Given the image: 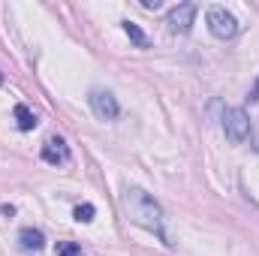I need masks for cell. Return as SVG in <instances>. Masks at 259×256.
Returning a JSON list of instances; mask_svg holds the SVG:
<instances>
[{
	"instance_id": "obj_1",
	"label": "cell",
	"mask_w": 259,
	"mask_h": 256,
	"mask_svg": "<svg viewBox=\"0 0 259 256\" xmlns=\"http://www.w3.org/2000/svg\"><path fill=\"white\" fill-rule=\"evenodd\" d=\"M124 211H127V217L133 223H139L142 229L154 232L163 244H169V235H166V226H163V208H160L145 190L130 187V190L124 193Z\"/></svg>"
},
{
	"instance_id": "obj_2",
	"label": "cell",
	"mask_w": 259,
	"mask_h": 256,
	"mask_svg": "<svg viewBox=\"0 0 259 256\" xmlns=\"http://www.w3.org/2000/svg\"><path fill=\"white\" fill-rule=\"evenodd\" d=\"M208 30L217 36V39H232L238 33V18L226 9V6H211L208 9Z\"/></svg>"
},
{
	"instance_id": "obj_3",
	"label": "cell",
	"mask_w": 259,
	"mask_h": 256,
	"mask_svg": "<svg viewBox=\"0 0 259 256\" xmlns=\"http://www.w3.org/2000/svg\"><path fill=\"white\" fill-rule=\"evenodd\" d=\"M223 133H226V139L229 142H244L247 136H250V118H247V112L244 109H238V106H232V109H223Z\"/></svg>"
},
{
	"instance_id": "obj_4",
	"label": "cell",
	"mask_w": 259,
	"mask_h": 256,
	"mask_svg": "<svg viewBox=\"0 0 259 256\" xmlns=\"http://www.w3.org/2000/svg\"><path fill=\"white\" fill-rule=\"evenodd\" d=\"M88 103H91V109H94V115L100 118V121H115L118 115H121V106H118V100L109 94V91H91V97H88Z\"/></svg>"
},
{
	"instance_id": "obj_5",
	"label": "cell",
	"mask_w": 259,
	"mask_h": 256,
	"mask_svg": "<svg viewBox=\"0 0 259 256\" xmlns=\"http://www.w3.org/2000/svg\"><path fill=\"white\" fill-rule=\"evenodd\" d=\"M193 21H196V3H181V6H175V9L169 12V18H166V24H169L172 33H190Z\"/></svg>"
},
{
	"instance_id": "obj_6",
	"label": "cell",
	"mask_w": 259,
	"mask_h": 256,
	"mask_svg": "<svg viewBox=\"0 0 259 256\" xmlns=\"http://www.w3.org/2000/svg\"><path fill=\"white\" fill-rule=\"evenodd\" d=\"M18 247L27 250V253H39V250L46 247V235H42L39 229H33V226H24V229L18 232Z\"/></svg>"
},
{
	"instance_id": "obj_7",
	"label": "cell",
	"mask_w": 259,
	"mask_h": 256,
	"mask_svg": "<svg viewBox=\"0 0 259 256\" xmlns=\"http://www.w3.org/2000/svg\"><path fill=\"white\" fill-rule=\"evenodd\" d=\"M42 160L46 163H66L69 160V148H66L64 139H49L46 145H42Z\"/></svg>"
},
{
	"instance_id": "obj_8",
	"label": "cell",
	"mask_w": 259,
	"mask_h": 256,
	"mask_svg": "<svg viewBox=\"0 0 259 256\" xmlns=\"http://www.w3.org/2000/svg\"><path fill=\"white\" fill-rule=\"evenodd\" d=\"M12 115H15V127H18V130H24V133H27V130L36 127V115H33V112H30L24 103H18Z\"/></svg>"
},
{
	"instance_id": "obj_9",
	"label": "cell",
	"mask_w": 259,
	"mask_h": 256,
	"mask_svg": "<svg viewBox=\"0 0 259 256\" xmlns=\"http://www.w3.org/2000/svg\"><path fill=\"white\" fill-rule=\"evenodd\" d=\"M124 30H127V36L139 46V49H148V36L139 30V24H133V21H124Z\"/></svg>"
},
{
	"instance_id": "obj_10",
	"label": "cell",
	"mask_w": 259,
	"mask_h": 256,
	"mask_svg": "<svg viewBox=\"0 0 259 256\" xmlns=\"http://www.w3.org/2000/svg\"><path fill=\"white\" fill-rule=\"evenodd\" d=\"M72 214H75V220H78V223H91V220H94V205H91V202H84V205H78Z\"/></svg>"
},
{
	"instance_id": "obj_11",
	"label": "cell",
	"mask_w": 259,
	"mask_h": 256,
	"mask_svg": "<svg viewBox=\"0 0 259 256\" xmlns=\"http://www.w3.org/2000/svg\"><path fill=\"white\" fill-rule=\"evenodd\" d=\"M58 256H84V253H81V247H78V244L64 241V244H58Z\"/></svg>"
},
{
	"instance_id": "obj_12",
	"label": "cell",
	"mask_w": 259,
	"mask_h": 256,
	"mask_svg": "<svg viewBox=\"0 0 259 256\" xmlns=\"http://www.w3.org/2000/svg\"><path fill=\"white\" fill-rule=\"evenodd\" d=\"M247 100H250V103H259V78L253 81V88H250V94H247Z\"/></svg>"
},
{
	"instance_id": "obj_13",
	"label": "cell",
	"mask_w": 259,
	"mask_h": 256,
	"mask_svg": "<svg viewBox=\"0 0 259 256\" xmlns=\"http://www.w3.org/2000/svg\"><path fill=\"white\" fill-rule=\"evenodd\" d=\"M145 9H160V0H142Z\"/></svg>"
},
{
	"instance_id": "obj_14",
	"label": "cell",
	"mask_w": 259,
	"mask_h": 256,
	"mask_svg": "<svg viewBox=\"0 0 259 256\" xmlns=\"http://www.w3.org/2000/svg\"><path fill=\"white\" fill-rule=\"evenodd\" d=\"M253 148H256V151H259V136H256V139H253Z\"/></svg>"
},
{
	"instance_id": "obj_15",
	"label": "cell",
	"mask_w": 259,
	"mask_h": 256,
	"mask_svg": "<svg viewBox=\"0 0 259 256\" xmlns=\"http://www.w3.org/2000/svg\"><path fill=\"white\" fill-rule=\"evenodd\" d=\"M0 84H3V72H0Z\"/></svg>"
}]
</instances>
